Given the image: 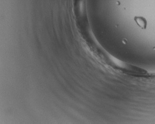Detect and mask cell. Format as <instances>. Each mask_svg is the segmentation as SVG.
<instances>
[{"mask_svg": "<svg viewBox=\"0 0 155 124\" xmlns=\"http://www.w3.org/2000/svg\"><path fill=\"white\" fill-rule=\"evenodd\" d=\"M136 22L140 27L142 28H145L146 26V21L142 17H137L136 19Z\"/></svg>", "mask_w": 155, "mask_h": 124, "instance_id": "cell-1", "label": "cell"}]
</instances>
